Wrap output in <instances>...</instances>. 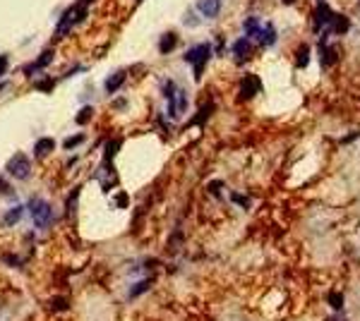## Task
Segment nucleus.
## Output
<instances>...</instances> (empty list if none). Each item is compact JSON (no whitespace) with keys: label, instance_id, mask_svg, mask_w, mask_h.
<instances>
[{"label":"nucleus","instance_id":"obj_1","mask_svg":"<svg viewBox=\"0 0 360 321\" xmlns=\"http://www.w3.org/2000/svg\"><path fill=\"white\" fill-rule=\"evenodd\" d=\"M164 94L168 98V115L178 118L187 110V94L180 89L176 81H164Z\"/></svg>","mask_w":360,"mask_h":321},{"label":"nucleus","instance_id":"obj_2","mask_svg":"<svg viewBox=\"0 0 360 321\" xmlns=\"http://www.w3.org/2000/svg\"><path fill=\"white\" fill-rule=\"evenodd\" d=\"M29 211H31V218H34V226L39 228V230H46V228H51L53 223V206L48 204V201L39 199V197H34V199L29 201Z\"/></svg>","mask_w":360,"mask_h":321},{"label":"nucleus","instance_id":"obj_3","mask_svg":"<svg viewBox=\"0 0 360 321\" xmlns=\"http://www.w3.org/2000/svg\"><path fill=\"white\" fill-rule=\"evenodd\" d=\"M209 55H211V46H209V43H197V46H192V48L185 53V63H190V65L194 67V80L202 77V70L207 65Z\"/></svg>","mask_w":360,"mask_h":321},{"label":"nucleus","instance_id":"obj_4","mask_svg":"<svg viewBox=\"0 0 360 321\" xmlns=\"http://www.w3.org/2000/svg\"><path fill=\"white\" fill-rule=\"evenodd\" d=\"M84 14H87V7H84L82 2H80V5H72L68 12L63 14V19L58 22L56 34H58V36H65V34H68L72 27H77V22H82Z\"/></svg>","mask_w":360,"mask_h":321},{"label":"nucleus","instance_id":"obj_5","mask_svg":"<svg viewBox=\"0 0 360 321\" xmlns=\"http://www.w3.org/2000/svg\"><path fill=\"white\" fill-rule=\"evenodd\" d=\"M7 173L12 175L14 180H27L29 175H31V163L24 154H17L12 159L7 160Z\"/></svg>","mask_w":360,"mask_h":321},{"label":"nucleus","instance_id":"obj_6","mask_svg":"<svg viewBox=\"0 0 360 321\" xmlns=\"http://www.w3.org/2000/svg\"><path fill=\"white\" fill-rule=\"evenodd\" d=\"M197 12L207 19H216L221 14V0H197Z\"/></svg>","mask_w":360,"mask_h":321},{"label":"nucleus","instance_id":"obj_7","mask_svg":"<svg viewBox=\"0 0 360 321\" xmlns=\"http://www.w3.org/2000/svg\"><path fill=\"white\" fill-rule=\"evenodd\" d=\"M231 53H233V58H236V63H245L250 58V53H252V43H250L248 36H243V39H238L233 46H231Z\"/></svg>","mask_w":360,"mask_h":321},{"label":"nucleus","instance_id":"obj_8","mask_svg":"<svg viewBox=\"0 0 360 321\" xmlns=\"http://www.w3.org/2000/svg\"><path fill=\"white\" fill-rule=\"evenodd\" d=\"M257 91H260V77H255V75L243 77V81H240V101H248V98H252Z\"/></svg>","mask_w":360,"mask_h":321},{"label":"nucleus","instance_id":"obj_9","mask_svg":"<svg viewBox=\"0 0 360 321\" xmlns=\"http://www.w3.org/2000/svg\"><path fill=\"white\" fill-rule=\"evenodd\" d=\"M348 27H351V22H348L344 14H334L332 19H329V24H327V31H332V34H346Z\"/></svg>","mask_w":360,"mask_h":321},{"label":"nucleus","instance_id":"obj_10","mask_svg":"<svg viewBox=\"0 0 360 321\" xmlns=\"http://www.w3.org/2000/svg\"><path fill=\"white\" fill-rule=\"evenodd\" d=\"M262 29H264V24L260 22V17H248L245 19V36H248L250 41L255 39H260V34H262Z\"/></svg>","mask_w":360,"mask_h":321},{"label":"nucleus","instance_id":"obj_11","mask_svg":"<svg viewBox=\"0 0 360 321\" xmlns=\"http://www.w3.org/2000/svg\"><path fill=\"white\" fill-rule=\"evenodd\" d=\"M336 60H339V53H336V48H334L332 43H322V67L327 70V67L336 65Z\"/></svg>","mask_w":360,"mask_h":321},{"label":"nucleus","instance_id":"obj_12","mask_svg":"<svg viewBox=\"0 0 360 321\" xmlns=\"http://www.w3.org/2000/svg\"><path fill=\"white\" fill-rule=\"evenodd\" d=\"M51 60H53V51H46V53L39 55V58H36V60H34V63H31L29 67H24V72H27V75H34V72H39V70H43V67L48 65Z\"/></svg>","mask_w":360,"mask_h":321},{"label":"nucleus","instance_id":"obj_13","mask_svg":"<svg viewBox=\"0 0 360 321\" xmlns=\"http://www.w3.org/2000/svg\"><path fill=\"white\" fill-rule=\"evenodd\" d=\"M176 43H178V34H176V31H166V34L159 39V51L166 55L176 48Z\"/></svg>","mask_w":360,"mask_h":321},{"label":"nucleus","instance_id":"obj_14","mask_svg":"<svg viewBox=\"0 0 360 321\" xmlns=\"http://www.w3.org/2000/svg\"><path fill=\"white\" fill-rule=\"evenodd\" d=\"M53 149H56V142H53L51 137H43V139H39V142H36V147H34V154H36L39 159H43V156H48Z\"/></svg>","mask_w":360,"mask_h":321},{"label":"nucleus","instance_id":"obj_15","mask_svg":"<svg viewBox=\"0 0 360 321\" xmlns=\"http://www.w3.org/2000/svg\"><path fill=\"white\" fill-rule=\"evenodd\" d=\"M260 43H262L264 48H269V46H274L276 43V29L271 27V24H264V29H262V34H260Z\"/></svg>","mask_w":360,"mask_h":321},{"label":"nucleus","instance_id":"obj_16","mask_svg":"<svg viewBox=\"0 0 360 321\" xmlns=\"http://www.w3.org/2000/svg\"><path fill=\"white\" fill-rule=\"evenodd\" d=\"M123 81H125V70H118L115 75H111V77L106 80V91H108V94L118 91V89L123 86Z\"/></svg>","mask_w":360,"mask_h":321},{"label":"nucleus","instance_id":"obj_17","mask_svg":"<svg viewBox=\"0 0 360 321\" xmlns=\"http://www.w3.org/2000/svg\"><path fill=\"white\" fill-rule=\"evenodd\" d=\"M22 216H24V206H14V209H10V211L5 214V218H2V226H14V223H19V221H22Z\"/></svg>","mask_w":360,"mask_h":321},{"label":"nucleus","instance_id":"obj_18","mask_svg":"<svg viewBox=\"0 0 360 321\" xmlns=\"http://www.w3.org/2000/svg\"><path fill=\"white\" fill-rule=\"evenodd\" d=\"M152 283H154V278H147V281L137 283V285H132V288H130V297H139L142 293H147V290L152 288Z\"/></svg>","mask_w":360,"mask_h":321},{"label":"nucleus","instance_id":"obj_19","mask_svg":"<svg viewBox=\"0 0 360 321\" xmlns=\"http://www.w3.org/2000/svg\"><path fill=\"white\" fill-rule=\"evenodd\" d=\"M307 63H310V48H307V46H300L298 53H295V65L307 67Z\"/></svg>","mask_w":360,"mask_h":321},{"label":"nucleus","instance_id":"obj_20","mask_svg":"<svg viewBox=\"0 0 360 321\" xmlns=\"http://www.w3.org/2000/svg\"><path fill=\"white\" fill-rule=\"evenodd\" d=\"M91 115H94V108L91 106H84L80 113H77V118H75V122L77 125H87V122L91 120Z\"/></svg>","mask_w":360,"mask_h":321},{"label":"nucleus","instance_id":"obj_21","mask_svg":"<svg viewBox=\"0 0 360 321\" xmlns=\"http://www.w3.org/2000/svg\"><path fill=\"white\" fill-rule=\"evenodd\" d=\"M77 197H80V187H75L72 192H70V197H68V218H72V216H75V204H77Z\"/></svg>","mask_w":360,"mask_h":321},{"label":"nucleus","instance_id":"obj_22","mask_svg":"<svg viewBox=\"0 0 360 321\" xmlns=\"http://www.w3.org/2000/svg\"><path fill=\"white\" fill-rule=\"evenodd\" d=\"M329 305H332L336 312H341V309H344V297H341L339 293H332L329 295Z\"/></svg>","mask_w":360,"mask_h":321},{"label":"nucleus","instance_id":"obj_23","mask_svg":"<svg viewBox=\"0 0 360 321\" xmlns=\"http://www.w3.org/2000/svg\"><path fill=\"white\" fill-rule=\"evenodd\" d=\"M82 142H84V134H77V137H68L63 147H65V149H75V147H80Z\"/></svg>","mask_w":360,"mask_h":321},{"label":"nucleus","instance_id":"obj_24","mask_svg":"<svg viewBox=\"0 0 360 321\" xmlns=\"http://www.w3.org/2000/svg\"><path fill=\"white\" fill-rule=\"evenodd\" d=\"M51 86H53V80H41V81H36V89H43V91H51Z\"/></svg>","mask_w":360,"mask_h":321},{"label":"nucleus","instance_id":"obj_25","mask_svg":"<svg viewBox=\"0 0 360 321\" xmlns=\"http://www.w3.org/2000/svg\"><path fill=\"white\" fill-rule=\"evenodd\" d=\"M115 199H118V206H120V209H125V206H127V194H118Z\"/></svg>","mask_w":360,"mask_h":321},{"label":"nucleus","instance_id":"obj_26","mask_svg":"<svg viewBox=\"0 0 360 321\" xmlns=\"http://www.w3.org/2000/svg\"><path fill=\"white\" fill-rule=\"evenodd\" d=\"M7 70V55H0V75Z\"/></svg>","mask_w":360,"mask_h":321},{"label":"nucleus","instance_id":"obj_27","mask_svg":"<svg viewBox=\"0 0 360 321\" xmlns=\"http://www.w3.org/2000/svg\"><path fill=\"white\" fill-rule=\"evenodd\" d=\"M281 2H283V5H293L295 0H281Z\"/></svg>","mask_w":360,"mask_h":321},{"label":"nucleus","instance_id":"obj_28","mask_svg":"<svg viewBox=\"0 0 360 321\" xmlns=\"http://www.w3.org/2000/svg\"><path fill=\"white\" fill-rule=\"evenodd\" d=\"M2 86H5V81H0V89H2Z\"/></svg>","mask_w":360,"mask_h":321},{"label":"nucleus","instance_id":"obj_29","mask_svg":"<svg viewBox=\"0 0 360 321\" xmlns=\"http://www.w3.org/2000/svg\"><path fill=\"white\" fill-rule=\"evenodd\" d=\"M329 321H344V319H329Z\"/></svg>","mask_w":360,"mask_h":321},{"label":"nucleus","instance_id":"obj_30","mask_svg":"<svg viewBox=\"0 0 360 321\" xmlns=\"http://www.w3.org/2000/svg\"><path fill=\"white\" fill-rule=\"evenodd\" d=\"M84 2H89V0H82V5H84Z\"/></svg>","mask_w":360,"mask_h":321},{"label":"nucleus","instance_id":"obj_31","mask_svg":"<svg viewBox=\"0 0 360 321\" xmlns=\"http://www.w3.org/2000/svg\"><path fill=\"white\" fill-rule=\"evenodd\" d=\"M139 2H142V0H139Z\"/></svg>","mask_w":360,"mask_h":321}]
</instances>
